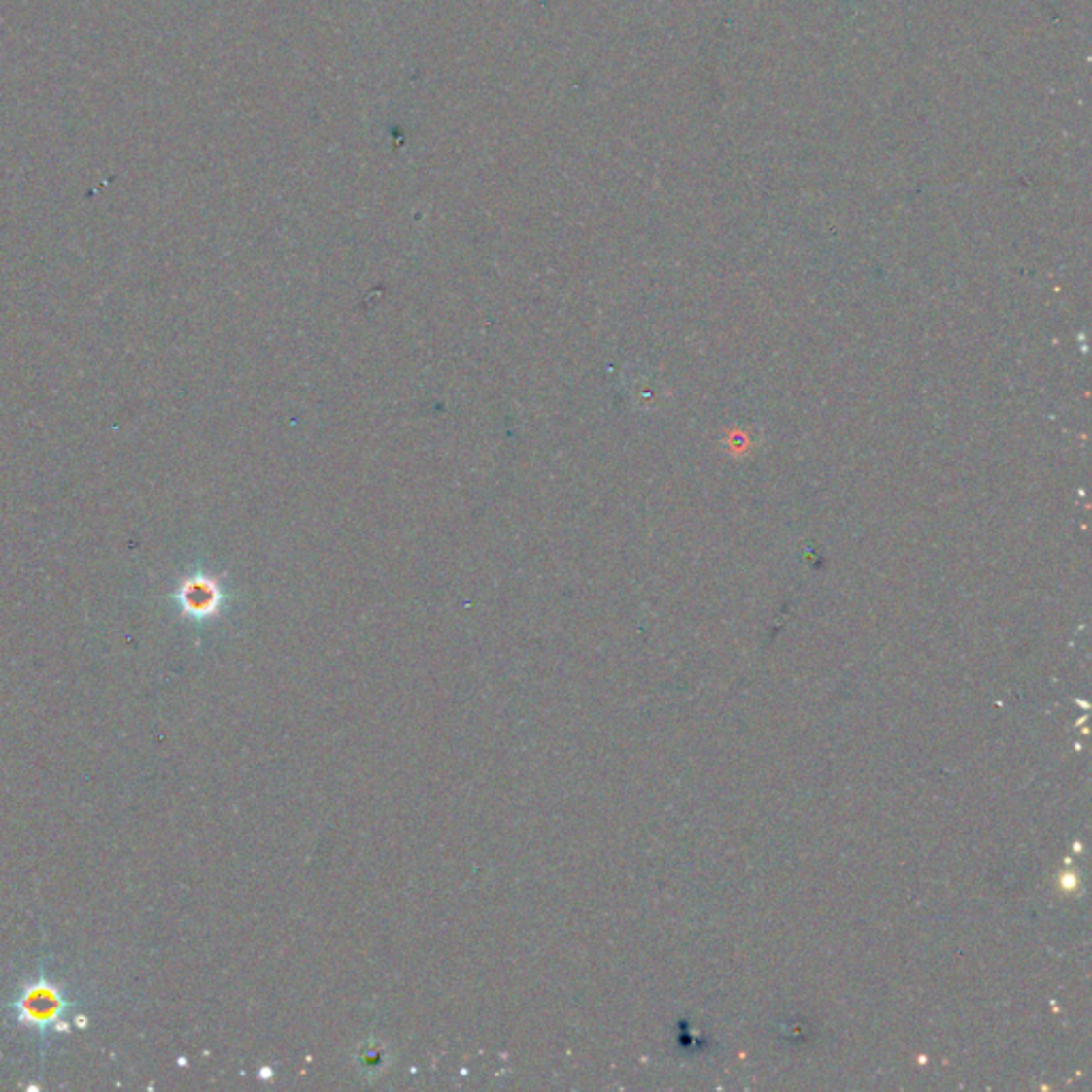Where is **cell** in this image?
I'll use <instances>...</instances> for the list:
<instances>
[{
	"label": "cell",
	"mask_w": 1092,
	"mask_h": 1092,
	"mask_svg": "<svg viewBox=\"0 0 1092 1092\" xmlns=\"http://www.w3.org/2000/svg\"><path fill=\"white\" fill-rule=\"evenodd\" d=\"M71 1003L62 995L58 986H53L48 981L46 975H39L37 981H30L28 986L21 988L17 999L14 1001V1013L19 1024L35 1029L41 1035H48L50 1031H62V1015L69 1011Z\"/></svg>",
	"instance_id": "1"
}]
</instances>
